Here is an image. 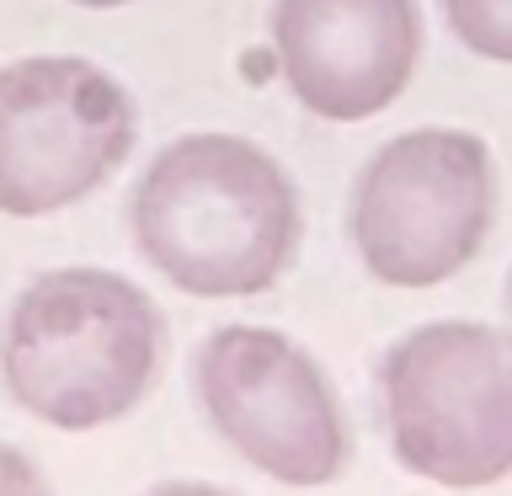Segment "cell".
<instances>
[{
    "label": "cell",
    "instance_id": "6",
    "mask_svg": "<svg viewBox=\"0 0 512 496\" xmlns=\"http://www.w3.org/2000/svg\"><path fill=\"white\" fill-rule=\"evenodd\" d=\"M139 107L118 75L80 54L0 64V214L48 219L128 166Z\"/></svg>",
    "mask_w": 512,
    "mask_h": 496
},
{
    "label": "cell",
    "instance_id": "5",
    "mask_svg": "<svg viewBox=\"0 0 512 496\" xmlns=\"http://www.w3.org/2000/svg\"><path fill=\"white\" fill-rule=\"evenodd\" d=\"M192 395L224 448L294 491L336 486L352 464L347 406L310 347L272 326H219L192 352Z\"/></svg>",
    "mask_w": 512,
    "mask_h": 496
},
{
    "label": "cell",
    "instance_id": "12",
    "mask_svg": "<svg viewBox=\"0 0 512 496\" xmlns=\"http://www.w3.org/2000/svg\"><path fill=\"white\" fill-rule=\"evenodd\" d=\"M507 315H512V278H507Z\"/></svg>",
    "mask_w": 512,
    "mask_h": 496
},
{
    "label": "cell",
    "instance_id": "10",
    "mask_svg": "<svg viewBox=\"0 0 512 496\" xmlns=\"http://www.w3.org/2000/svg\"><path fill=\"white\" fill-rule=\"evenodd\" d=\"M144 496H235V491L214 486V480H160V486H150Z\"/></svg>",
    "mask_w": 512,
    "mask_h": 496
},
{
    "label": "cell",
    "instance_id": "4",
    "mask_svg": "<svg viewBox=\"0 0 512 496\" xmlns=\"http://www.w3.org/2000/svg\"><path fill=\"white\" fill-rule=\"evenodd\" d=\"M496 224V160L470 128H406L352 176L347 235L390 288H438L480 256Z\"/></svg>",
    "mask_w": 512,
    "mask_h": 496
},
{
    "label": "cell",
    "instance_id": "2",
    "mask_svg": "<svg viewBox=\"0 0 512 496\" xmlns=\"http://www.w3.org/2000/svg\"><path fill=\"white\" fill-rule=\"evenodd\" d=\"M166 363V315L112 267H48L0 315V390L54 432L123 422Z\"/></svg>",
    "mask_w": 512,
    "mask_h": 496
},
{
    "label": "cell",
    "instance_id": "9",
    "mask_svg": "<svg viewBox=\"0 0 512 496\" xmlns=\"http://www.w3.org/2000/svg\"><path fill=\"white\" fill-rule=\"evenodd\" d=\"M0 496H54V480L16 443H0Z\"/></svg>",
    "mask_w": 512,
    "mask_h": 496
},
{
    "label": "cell",
    "instance_id": "8",
    "mask_svg": "<svg viewBox=\"0 0 512 496\" xmlns=\"http://www.w3.org/2000/svg\"><path fill=\"white\" fill-rule=\"evenodd\" d=\"M454 38L486 64H512V0H443Z\"/></svg>",
    "mask_w": 512,
    "mask_h": 496
},
{
    "label": "cell",
    "instance_id": "3",
    "mask_svg": "<svg viewBox=\"0 0 512 496\" xmlns=\"http://www.w3.org/2000/svg\"><path fill=\"white\" fill-rule=\"evenodd\" d=\"M379 422L406 475L491 491L512 475V331L427 320L379 363Z\"/></svg>",
    "mask_w": 512,
    "mask_h": 496
},
{
    "label": "cell",
    "instance_id": "11",
    "mask_svg": "<svg viewBox=\"0 0 512 496\" xmlns=\"http://www.w3.org/2000/svg\"><path fill=\"white\" fill-rule=\"evenodd\" d=\"M70 6H86V11H118V6H134V0H70Z\"/></svg>",
    "mask_w": 512,
    "mask_h": 496
},
{
    "label": "cell",
    "instance_id": "7",
    "mask_svg": "<svg viewBox=\"0 0 512 496\" xmlns=\"http://www.w3.org/2000/svg\"><path fill=\"white\" fill-rule=\"evenodd\" d=\"M272 59L288 96L326 123H368L422 64L416 0H272Z\"/></svg>",
    "mask_w": 512,
    "mask_h": 496
},
{
    "label": "cell",
    "instance_id": "1",
    "mask_svg": "<svg viewBox=\"0 0 512 496\" xmlns=\"http://www.w3.org/2000/svg\"><path fill=\"white\" fill-rule=\"evenodd\" d=\"M139 262L187 299H256L304 246L299 187L240 134H182L139 171L128 198Z\"/></svg>",
    "mask_w": 512,
    "mask_h": 496
}]
</instances>
